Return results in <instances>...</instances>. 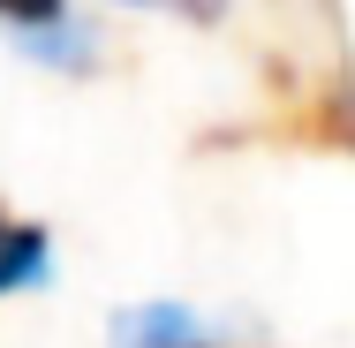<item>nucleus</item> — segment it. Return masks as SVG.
<instances>
[{
	"label": "nucleus",
	"mask_w": 355,
	"mask_h": 348,
	"mask_svg": "<svg viewBox=\"0 0 355 348\" xmlns=\"http://www.w3.org/2000/svg\"><path fill=\"white\" fill-rule=\"evenodd\" d=\"M114 348H212V333L182 303H144L129 318H114Z\"/></svg>",
	"instance_id": "nucleus-1"
},
{
	"label": "nucleus",
	"mask_w": 355,
	"mask_h": 348,
	"mask_svg": "<svg viewBox=\"0 0 355 348\" xmlns=\"http://www.w3.org/2000/svg\"><path fill=\"white\" fill-rule=\"evenodd\" d=\"M31 280H46V227L0 212V295H15Z\"/></svg>",
	"instance_id": "nucleus-2"
},
{
	"label": "nucleus",
	"mask_w": 355,
	"mask_h": 348,
	"mask_svg": "<svg viewBox=\"0 0 355 348\" xmlns=\"http://www.w3.org/2000/svg\"><path fill=\"white\" fill-rule=\"evenodd\" d=\"M15 46L38 53V61H53V69H83L91 61V31H76L69 15L61 23H38V31H15Z\"/></svg>",
	"instance_id": "nucleus-3"
},
{
	"label": "nucleus",
	"mask_w": 355,
	"mask_h": 348,
	"mask_svg": "<svg viewBox=\"0 0 355 348\" xmlns=\"http://www.w3.org/2000/svg\"><path fill=\"white\" fill-rule=\"evenodd\" d=\"M0 15H8L15 31H38V23H61L69 0H0Z\"/></svg>",
	"instance_id": "nucleus-4"
},
{
	"label": "nucleus",
	"mask_w": 355,
	"mask_h": 348,
	"mask_svg": "<svg viewBox=\"0 0 355 348\" xmlns=\"http://www.w3.org/2000/svg\"><path fill=\"white\" fill-rule=\"evenodd\" d=\"M137 8H182V15H197V23H212L227 0H137Z\"/></svg>",
	"instance_id": "nucleus-5"
}]
</instances>
